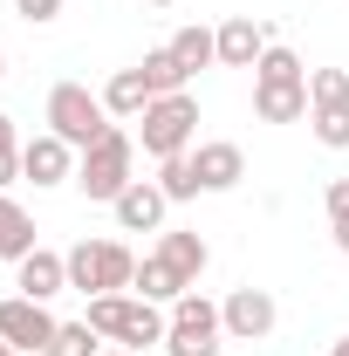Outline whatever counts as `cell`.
I'll list each match as a JSON object with an SVG mask.
<instances>
[{"instance_id":"4dcf8cb0","label":"cell","mask_w":349,"mask_h":356,"mask_svg":"<svg viewBox=\"0 0 349 356\" xmlns=\"http://www.w3.org/2000/svg\"><path fill=\"white\" fill-rule=\"evenodd\" d=\"M103 356H137V350H103Z\"/></svg>"},{"instance_id":"cb8c5ba5","label":"cell","mask_w":349,"mask_h":356,"mask_svg":"<svg viewBox=\"0 0 349 356\" xmlns=\"http://www.w3.org/2000/svg\"><path fill=\"white\" fill-rule=\"evenodd\" d=\"M48 356H103V350H96L89 315H83V322H62V329H55V343H48Z\"/></svg>"},{"instance_id":"6da1fadb","label":"cell","mask_w":349,"mask_h":356,"mask_svg":"<svg viewBox=\"0 0 349 356\" xmlns=\"http://www.w3.org/2000/svg\"><path fill=\"white\" fill-rule=\"evenodd\" d=\"M89 329L103 343H124V350H144V343H165L172 336V315L144 295H89Z\"/></svg>"},{"instance_id":"3957f363","label":"cell","mask_w":349,"mask_h":356,"mask_svg":"<svg viewBox=\"0 0 349 356\" xmlns=\"http://www.w3.org/2000/svg\"><path fill=\"white\" fill-rule=\"evenodd\" d=\"M137 281V254L124 240H83V247H69V288H83V295H124Z\"/></svg>"},{"instance_id":"52a82bcc","label":"cell","mask_w":349,"mask_h":356,"mask_svg":"<svg viewBox=\"0 0 349 356\" xmlns=\"http://www.w3.org/2000/svg\"><path fill=\"white\" fill-rule=\"evenodd\" d=\"M55 315H48V302H35V295H7L0 302V343H14V350L28 356H48V343H55Z\"/></svg>"},{"instance_id":"ffe728a7","label":"cell","mask_w":349,"mask_h":356,"mask_svg":"<svg viewBox=\"0 0 349 356\" xmlns=\"http://www.w3.org/2000/svg\"><path fill=\"white\" fill-rule=\"evenodd\" d=\"M131 288L144 295V302H178V295H185V281H178V274H172L165 261H158V254L137 267V281H131Z\"/></svg>"},{"instance_id":"9c48e42d","label":"cell","mask_w":349,"mask_h":356,"mask_svg":"<svg viewBox=\"0 0 349 356\" xmlns=\"http://www.w3.org/2000/svg\"><path fill=\"white\" fill-rule=\"evenodd\" d=\"M21 178H35V185H69V178H76V144H62L55 131L28 137V144H21Z\"/></svg>"},{"instance_id":"83f0119b","label":"cell","mask_w":349,"mask_h":356,"mask_svg":"<svg viewBox=\"0 0 349 356\" xmlns=\"http://www.w3.org/2000/svg\"><path fill=\"white\" fill-rule=\"evenodd\" d=\"M14 14L42 28V21H55V14H62V0H14Z\"/></svg>"},{"instance_id":"9a60e30c","label":"cell","mask_w":349,"mask_h":356,"mask_svg":"<svg viewBox=\"0 0 349 356\" xmlns=\"http://www.w3.org/2000/svg\"><path fill=\"white\" fill-rule=\"evenodd\" d=\"M158 261L172 267L185 288H199V274H206V240H199V233H158Z\"/></svg>"},{"instance_id":"484cf974","label":"cell","mask_w":349,"mask_h":356,"mask_svg":"<svg viewBox=\"0 0 349 356\" xmlns=\"http://www.w3.org/2000/svg\"><path fill=\"white\" fill-rule=\"evenodd\" d=\"M322 206H329V233H336V247L349 254V178H329V199H322Z\"/></svg>"},{"instance_id":"8fae6325","label":"cell","mask_w":349,"mask_h":356,"mask_svg":"<svg viewBox=\"0 0 349 356\" xmlns=\"http://www.w3.org/2000/svg\"><path fill=\"white\" fill-rule=\"evenodd\" d=\"M14 288H21V295H35V302H55V295L69 288V254L35 247L28 261H14Z\"/></svg>"},{"instance_id":"e0dca14e","label":"cell","mask_w":349,"mask_h":356,"mask_svg":"<svg viewBox=\"0 0 349 356\" xmlns=\"http://www.w3.org/2000/svg\"><path fill=\"white\" fill-rule=\"evenodd\" d=\"M28 254H35V220H28V206H14L0 192V261H28Z\"/></svg>"},{"instance_id":"5b68a950","label":"cell","mask_w":349,"mask_h":356,"mask_svg":"<svg viewBox=\"0 0 349 356\" xmlns=\"http://www.w3.org/2000/svg\"><path fill=\"white\" fill-rule=\"evenodd\" d=\"M137 137L151 158H185L192 137H199V103L178 89V96H151V110L137 117Z\"/></svg>"},{"instance_id":"30bf717a","label":"cell","mask_w":349,"mask_h":356,"mask_svg":"<svg viewBox=\"0 0 349 356\" xmlns=\"http://www.w3.org/2000/svg\"><path fill=\"white\" fill-rule=\"evenodd\" d=\"M192 172H199V192H233V185L247 178V151L226 144V137H219V144H199V151H192Z\"/></svg>"},{"instance_id":"8992f818","label":"cell","mask_w":349,"mask_h":356,"mask_svg":"<svg viewBox=\"0 0 349 356\" xmlns=\"http://www.w3.org/2000/svg\"><path fill=\"white\" fill-rule=\"evenodd\" d=\"M219 336H226V322H219V302L206 295H178L172 302V336H165V350L172 356H219Z\"/></svg>"},{"instance_id":"4316f807","label":"cell","mask_w":349,"mask_h":356,"mask_svg":"<svg viewBox=\"0 0 349 356\" xmlns=\"http://www.w3.org/2000/svg\"><path fill=\"white\" fill-rule=\"evenodd\" d=\"M21 178V137H14V117L0 110V192Z\"/></svg>"},{"instance_id":"d6a6232c","label":"cell","mask_w":349,"mask_h":356,"mask_svg":"<svg viewBox=\"0 0 349 356\" xmlns=\"http://www.w3.org/2000/svg\"><path fill=\"white\" fill-rule=\"evenodd\" d=\"M0 76H7V55H0Z\"/></svg>"},{"instance_id":"7402d4cb","label":"cell","mask_w":349,"mask_h":356,"mask_svg":"<svg viewBox=\"0 0 349 356\" xmlns=\"http://www.w3.org/2000/svg\"><path fill=\"white\" fill-rule=\"evenodd\" d=\"M158 192H165V199H199V172H192V151H185V158H158Z\"/></svg>"},{"instance_id":"2e32d148","label":"cell","mask_w":349,"mask_h":356,"mask_svg":"<svg viewBox=\"0 0 349 356\" xmlns=\"http://www.w3.org/2000/svg\"><path fill=\"white\" fill-rule=\"evenodd\" d=\"M103 110H110V117H144V110H151V83H144V69H117V76L103 83Z\"/></svg>"},{"instance_id":"d4e9b609","label":"cell","mask_w":349,"mask_h":356,"mask_svg":"<svg viewBox=\"0 0 349 356\" xmlns=\"http://www.w3.org/2000/svg\"><path fill=\"white\" fill-rule=\"evenodd\" d=\"M308 124H315V137H322L329 151H349V103H336V110H308Z\"/></svg>"},{"instance_id":"44dd1931","label":"cell","mask_w":349,"mask_h":356,"mask_svg":"<svg viewBox=\"0 0 349 356\" xmlns=\"http://www.w3.org/2000/svg\"><path fill=\"white\" fill-rule=\"evenodd\" d=\"M137 69H144V83H151V96H178V89L192 83V76L178 69V55H172V48H158V55H144Z\"/></svg>"},{"instance_id":"5bb4252c","label":"cell","mask_w":349,"mask_h":356,"mask_svg":"<svg viewBox=\"0 0 349 356\" xmlns=\"http://www.w3.org/2000/svg\"><path fill=\"white\" fill-rule=\"evenodd\" d=\"M254 110H261V124H302L308 110V83H254Z\"/></svg>"},{"instance_id":"f1b7e54d","label":"cell","mask_w":349,"mask_h":356,"mask_svg":"<svg viewBox=\"0 0 349 356\" xmlns=\"http://www.w3.org/2000/svg\"><path fill=\"white\" fill-rule=\"evenodd\" d=\"M0 356H21V350H14V343H0Z\"/></svg>"},{"instance_id":"1f68e13d","label":"cell","mask_w":349,"mask_h":356,"mask_svg":"<svg viewBox=\"0 0 349 356\" xmlns=\"http://www.w3.org/2000/svg\"><path fill=\"white\" fill-rule=\"evenodd\" d=\"M151 7H178V0H151Z\"/></svg>"},{"instance_id":"603a6c76","label":"cell","mask_w":349,"mask_h":356,"mask_svg":"<svg viewBox=\"0 0 349 356\" xmlns=\"http://www.w3.org/2000/svg\"><path fill=\"white\" fill-rule=\"evenodd\" d=\"M308 103H315V110L349 103V69H315V76H308Z\"/></svg>"},{"instance_id":"277c9868","label":"cell","mask_w":349,"mask_h":356,"mask_svg":"<svg viewBox=\"0 0 349 356\" xmlns=\"http://www.w3.org/2000/svg\"><path fill=\"white\" fill-rule=\"evenodd\" d=\"M48 131L62 137V144H76V151H89L96 137H110L117 124H110L103 96H89L83 83H55L48 89Z\"/></svg>"},{"instance_id":"ba28073f","label":"cell","mask_w":349,"mask_h":356,"mask_svg":"<svg viewBox=\"0 0 349 356\" xmlns=\"http://www.w3.org/2000/svg\"><path fill=\"white\" fill-rule=\"evenodd\" d=\"M274 295L267 288H233L226 302H219V322H226V336L233 343H261V336H274Z\"/></svg>"},{"instance_id":"f546056e","label":"cell","mask_w":349,"mask_h":356,"mask_svg":"<svg viewBox=\"0 0 349 356\" xmlns=\"http://www.w3.org/2000/svg\"><path fill=\"white\" fill-rule=\"evenodd\" d=\"M336 356H349V336H343V343H336Z\"/></svg>"},{"instance_id":"7c38bea8","label":"cell","mask_w":349,"mask_h":356,"mask_svg":"<svg viewBox=\"0 0 349 356\" xmlns=\"http://www.w3.org/2000/svg\"><path fill=\"white\" fill-rule=\"evenodd\" d=\"M165 206H172V199H165L151 178H137V185L110 206V213H117V226H124V233H158V226H165Z\"/></svg>"},{"instance_id":"4fadbf2b","label":"cell","mask_w":349,"mask_h":356,"mask_svg":"<svg viewBox=\"0 0 349 356\" xmlns=\"http://www.w3.org/2000/svg\"><path fill=\"white\" fill-rule=\"evenodd\" d=\"M261 55H267V28L254 14H233V21L219 28V62H226V69H254Z\"/></svg>"},{"instance_id":"7a4b0ae2","label":"cell","mask_w":349,"mask_h":356,"mask_svg":"<svg viewBox=\"0 0 349 356\" xmlns=\"http://www.w3.org/2000/svg\"><path fill=\"white\" fill-rule=\"evenodd\" d=\"M131 165H137V137H131V131L96 137V144L83 151V165H76V185H83V199H103V206H117V199L137 185Z\"/></svg>"},{"instance_id":"d6986e66","label":"cell","mask_w":349,"mask_h":356,"mask_svg":"<svg viewBox=\"0 0 349 356\" xmlns=\"http://www.w3.org/2000/svg\"><path fill=\"white\" fill-rule=\"evenodd\" d=\"M254 83H308V69H302V55H295V48L267 42V55L254 62Z\"/></svg>"},{"instance_id":"ac0fdd59","label":"cell","mask_w":349,"mask_h":356,"mask_svg":"<svg viewBox=\"0 0 349 356\" xmlns=\"http://www.w3.org/2000/svg\"><path fill=\"white\" fill-rule=\"evenodd\" d=\"M165 48L178 55V69H185V76H199V69H213V62H219V35H213V28H178Z\"/></svg>"}]
</instances>
